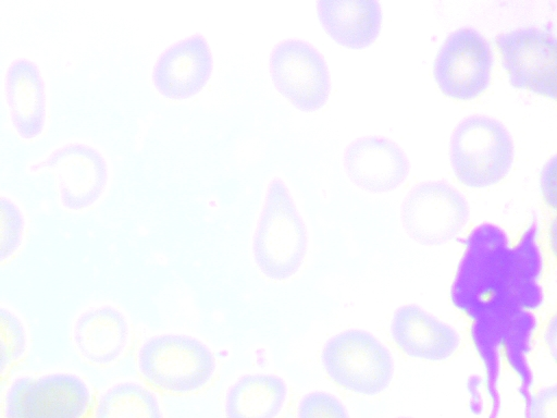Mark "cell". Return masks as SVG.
Segmentation results:
<instances>
[{"mask_svg": "<svg viewBox=\"0 0 557 418\" xmlns=\"http://www.w3.org/2000/svg\"><path fill=\"white\" fill-rule=\"evenodd\" d=\"M308 251V231L286 182L268 183L252 236V258L260 273L274 282L294 278Z\"/></svg>", "mask_w": 557, "mask_h": 418, "instance_id": "6da1fadb", "label": "cell"}, {"mask_svg": "<svg viewBox=\"0 0 557 418\" xmlns=\"http://www.w3.org/2000/svg\"><path fill=\"white\" fill-rule=\"evenodd\" d=\"M136 365L150 388L172 395L198 393L216 373L211 348L198 337L183 333L146 339L137 351Z\"/></svg>", "mask_w": 557, "mask_h": 418, "instance_id": "7a4b0ae2", "label": "cell"}, {"mask_svg": "<svg viewBox=\"0 0 557 418\" xmlns=\"http://www.w3.org/2000/svg\"><path fill=\"white\" fill-rule=\"evenodd\" d=\"M449 159L459 182L469 187H486L502 181L513 160V143L498 120L473 114L454 128Z\"/></svg>", "mask_w": 557, "mask_h": 418, "instance_id": "3957f363", "label": "cell"}, {"mask_svg": "<svg viewBox=\"0 0 557 418\" xmlns=\"http://www.w3.org/2000/svg\"><path fill=\"white\" fill-rule=\"evenodd\" d=\"M326 376L342 389L373 396L385 391L394 374L386 346L364 330L350 329L330 337L321 352Z\"/></svg>", "mask_w": 557, "mask_h": 418, "instance_id": "277c9868", "label": "cell"}, {"mask_svg": "<svg viewBox=\"0 0 557 418\" xmlns=\"http://www.w3.org/2000/svg\"><path fill=\"white\" fill-rule=\"evenodd\" d=\"M95 396L81 377L51 373L22 377L8 388L3 418H90Z\"/></svg>", "mask_w": 557, "mask_h": 418, "instance_id": "5b68a950", "label": "cell"}, {"mask_svg": "<svg viewBox=\"0 0 557 418\" xmlns=\"http://www.w3.org/2000/svg\"><path fill=\"white\" fill-rule=\"evenodd\" d=\"M469 206L463 195L443 181L417 184L401 205V222L416 242L436 246L455 238L466 226Z\"/></svg>", "mask_w": 557, "mask_h": 418, "instance_id": "8992f818", "label": "cell"}, {"mask_svg": "<svg viewBox=\"0 0 557 418\" xmlns=\"http://www.w3.org/2000/svg\"><path fill=\"white\" fill-rule=\"evenodd\" d=\"M269 70L276 89L296 108L314 111L324 106L331 77L323 54L309 41L285 38L269 57Z\"/></svg>", "mask_w": 557, "mask_h": 418, "instance_id": "52a82bcc", "label": "cell"}, {"mask_svg": "<svg viewBox=\"0 0 557 418\" xmlns=\"http://www.w3.org/2000/svg\"><path fill=\"white\" fill-rule=\"evenodd\" d=\"M493 66L490 42L473 27L450 33L434 60L433 75L447 97L470 100L488 86Z\"/></svg>", "mask_w": 557, "mask_h": 418, "instance_id": "ba28073f", "label": "cell"}, {"mask_svg": "<svg viewBox=\"0 0 557 418\" xmlns=\"http://www.w3.org/2000/svg\"><path fill=\"white\" fill-rule=\"evenodd\" d=\"M495 40L513 87L556 98L557 44L552 33L527 26L502 33Z\"/></svg>", "mask_w": 557, "mask_h": 418, "instance_id": "9c48e42d", "label": "cell"}, {"mask_svg": "<svg viewBox=\"0 0 557 418\" xmlns=\"http://www.w3.org/2000/svg\"><path fill=\"white\" fill-rule=\"evenodd\" d=\"M37 168L53 175L62 205L82 210L94 205L106 188L109 171L94 146L72 142L54 148Z\"/></svg>", "mask_w": 557, "mask_h": 418, "instance_id": "30bf717a", "label": "cell"}, {"mask_svg": "<svg viewBox=\"0 0 557 418\" xmlns=\"http://www.w3.org/2000/svg\"><path fill=\"white\" fill-rule=\"evenodd\" d=\"M213 67L210 45L196 33L168 46L152 67L157 90L170 99H185L200 91Z\"/></svg>", "mask_w": 557, "mask_h": 418, "instance_id": "8fae6325", "label": "cell"}, {"mask_svg": "<svg viewBox=\"0 0 557 418\" xmlns=\"http://www.w3.org/2000/svg\"><path fill=\"white\" fill-rule=\"evenodd\" d=\"M344 168L356 186L371 193H386L404 183L410 163L394 140L383 136H363L346 147Z\"/></svg>", "mask_w": 557, "mask_h": 418, "instance_id": "7c38bea8", "label": "cell"}, {"mask_svg": "<svg viewBox=\"0 0 557 418\" xmlns=\"http://www.w3.org/2000/svg\"><path fill=\"white\" fill-rule=\"evenodd\" d=\"M391 335L405 355L426 361L449 358L460 344L455 329L417 305H405L394 312Z\"/></svg>", "mask_w": 557, "mask_h": 418, "instance_id": "4fadbf2b", "label": "cell"}, {"mask_svg": "<svg viewBox=\"0 0 557 418\" xmlns=\"http://www.w3.org/2000/svg\"><path fill=\"white\" fill-rule=\"evenodd\" d=\"M4 96L15 132L24 139L38 137L46 125L47 94L36 62L24 57L11 61L4 74Z\"/></svg>", "mask_w": 557, "mask_h": 418, "instance_id": "5bb4252c", "label": "cell"}, {"mask_svg": "<svg viewBox=\"0 0 557 418\" xmlns=\"http://www.w3.org/2000/svg\"><path fill=\"white\" fill-rule=\"evenodd\" d=\"M132 339L125 315L103 305L83 312L75 321L73 341L79 355L89 364L107 367L126 353Z\"/></svg>", "mask_w": 557, "mask_h": 418, "instance_id": "9a60e30c", "label": "cell"}, {"mask_svg": "<svg viewBox=\"0 0 557 418\" xmlns=\"http://www.w3.org/2000/svg\"><path fill=\"white\" fill-rule=\"evenodd\" d=\"M317 13L329 36L346 48H366L381 30L382 11L375 0H318Z\"/></svg>", "mask_w": 557, "mask_h": 418, "instance_id": "2e32d148", "label": "cell"}, {"mask_svg": "<svg viewBox=\"0 0 557 418\" xmlns=\"http://www.w3.org/2000/svg\"><path fill=\"white\" fill-rule=\"evenodd\" d=\"M288 401L286 381L274 373H246L226 391L225 418H278Z\"/></svg>", "mask_w": 557, "mask_h": 418, "instance_id": "e0dca14e", "label": "cell"}, {"mask_svg": "<svg viewBox=\"0 0 557 418\" xmlns=\"http://www.w3.org/2000/svg\"><path fill=\"white\" fill-rule=\"evenodd\" d=\"M90 418H164L156 393L135 381L107 389L95 402Z\"/></svg>", "mask_w": 557, "mask_h": 418, "instance_id": "ac0fdd59", "label": "cell"}, {"mask_svg": "<svg viewBox=\"0 0 557 418\" xmlns=\"http://www.w3.org/2000/svg\"><path fill=\"white\" fill-rule=\"evenodd\" d=\"M27 336L22 321L0 307V382L24 358Z\"/></svg>", "mask_w": 557, "mask_h": 418, "instance_id": "d6986e66", "label": "cell"}, {"mask_svg": "<svg viewBox=\"0 0 557 418\" xmlns=\"http://www.w3.org/2000/svg\"><path fill=\"white\" fill-rule=\"evenodd\" d=\"M25 234V218L20 207L0 195V266L20 249Z\"/></svg>", "mask_w": 557, "mask_h": 418, "instance_id": "ffe728a7", "label": "cell"}, {"mask_svg": "<svg viewBox=\"0 0 557 418\" xmlns=\"http://www.w3.org/2000/svg\"><path fill=\"white\" fill-rule=\"evenodd\" d=\"M297 418H349L343 403L333 394L312 391L305 394L297 406Z\"/></svg>", "mask_w": 557, "mask_h": 418, "instance_id": "44dd1931", "label": "cell"}, {"mask_svg": "<svg viewBox=\"0 0 557 418\" xmlns=\"http://www.w3.org/2000/svg\"><path fill=\"white\" fill-rule=\"evenodd\" d=\"M528 418H557V389L555 385L544 388L531 397Z\"/></svg>", "mask_w": 557, "mask_h": 418, "instance_id": "7402d4cb", "label": "cell"}, {"mask_svg": "<svg viewBox=\"0 0 557 418\" xmlns=\"http://www.w3.org/2000/svg\"><path fill=\"white\" fill-rule=\"evenodd\" d=\"M555 168V158H553L548 163L546 169L543 172V188H544V195L546 198V201L555 207L556 204V185H555V179L549 180L550 171Z\"/></svg>", "mask_w": 557, "mask_h": 418, "instance_id": "603a6c76", "label": "cell"}, {"mask_svg": "<svg viewBox=\"0 0 557 418\" xmlns=\"http://www.w3.org/2000/svg\"><path fill=\"white\" fill-rule=\"evenodd\" d=\"M547 345L552 351L553 356H556V320L550 321L546 332Z\"/></svg>", "mask_w": 557, "mask_h": 418, "instance_id": "cb8c5ba5", "label": "cell"}, {"mask_svg": "<svg viewBox=\"0 0 557 418\" xmlns=\"http://www.w3.org/2000/svg\"><path fill=\"white\" fill-rule=\"evenodd\" d=\"M400 418H407V417H400Z\"/></svg>", "mask_w": 557, "mask_h": 418, "instance_id": "d4e9b609", "label": "cell"}]
</instances>
